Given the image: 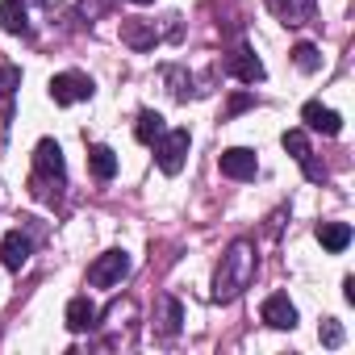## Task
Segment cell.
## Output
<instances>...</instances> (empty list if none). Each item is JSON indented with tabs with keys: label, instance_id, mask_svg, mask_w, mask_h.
Masks as SVG:
<instances>
[{
	"label": "cell",
	"instance_id": "obj_1",
	"mask_svg": "<svg viewBox=\"0 0 355 355\" xmlns=\"http://www.w3.org/2000/svg\"><path fill=\"white\" fill-rule=\"evenodd\" d=\"M255 276V247L247 239H239L226 255H222V268H218V280H214V297L218 301H234Z\"/></svg>",
	"mask_w": 355,
	"mask_h": 355
},
{
	"label": "cell",
	"instance_id": "obj_2",
	"mask_svg": "<svg viewBox=\"0 0 355 355\" xmlns=\"http://www.w3.org/2000/svg\"><path fill=\"white\" fill-rule=\"evenodd\" d=\"M63 180H67L63 150H59L55 138H42V142L34 146V180H30L34 197H38V201H55L59 189H63Z\"/></svg>",
	"mask_w": 355,
	"mask_h": 355
},
{
	"label": "cell",
	"instance_id": "obj_3",
	"mask_svg": "<svg viewBox=\"0 0 355 355\" xmlns=\"http://www.w3.org/2000/svg\"><path fill=\"white\" fill-rule=\"evenodd\" d=\"M155 159H159V167L167 171V175H175L184 167V159H189V146H193V138H189V130H163L155 142Z\"/></svg>",
	"mask_w": 355,
	"mask_h": 355
},
{
	"label": "cell",
	"instance_id": "obj_4",
	"mask_svg": "<svg viewBox=\"0 0 355 355\" xmlns=\"http://www.w3.org/2000/svg\"><path fill=\"white\" fill-rule=\"evenodd\" d=\"M125 276H130V255H125V251H105V255H96L92 268H88V284H92V288H113V284H121Z\"/></svg>",
	"mask_w": 355,
	"mask_h": 355
},
{
	"label": "cell",
	"instance_id": "obj_5",
	"mask_svg": "<svg viewBox=\"0 0 355 355\" xmlns=\"http://www.w3.org/2000/svg\"><path fill=\"white\" fill-rule=\"evenodd\" d=\"M92 80L84 76V71H59L55 80H51V101L55 105H80V101H88L92 96Z\"/></svg>",
	"mask_w": 355,
	"mask_h": 355
},
{
	"label": "cell",
	"instance_id": "obj_6",
	"mask_svg": "<svg viewBox=\"0 0 355 355\" xmlns=\"http://www.w3.org/2000/svg\"><path fill=\"white\" fill-rule=\"evenodd\" d=\"M218 167H222V175H230V180H255L259 159H255V150H247V146H230V150L218 155Z\"/></svg>",
	"mask_w": 355,
	"mask_h": 355
},
{
	"label": "cell",
	"instance_id": "obj_7",
	"mask_svg": "<svg viewBox=\"0 0 355 355\" xmlns=\"http://www.w3.org/2000/svg\"><path fill=\"white\" fill-rule=\"evenodd\" d=\"M259 318H263L272 330H293V326H297V305L288 301V293H272V297H263Z\"/></svg>",
	"mask_w": 355,
	"mask_h": 355
},
{
	"label": "cell",
	"instance_id": "obj_8",
	"mask_svg": "<svg viewBox=\"0 0 355 355\" xmlns=\"http://www.w3.org/2000/svg\"><path fill=\"white\" fill-rule=\"evenodd\" d=\"M30 255H34V239H30V234H21V230H9L5 239H0V263H5V268L21 272V268L30 263Z\"/></svg>",
	"mask_w": 355,
	"mask_h": 355
},
{
	"label": "cell",
	"instance_id": "obj_9",
	"mask_svg": "<svg viewBox=\"0 0 355 355\" xmlns=\"http://www.w3.org/2000/svg\"><path fill=\"white\" fill-rule=\"evenodd\" d=\"M301 121H305V130H313V134H326V138H334V134L343 130V117H338L334 109H326L322 101H309V105L301 109Z\"/></svg>",
	"mask_w": 355,
	"mask_h": 355
},
{
	"label": "cell",
	"instance_id": "obj_10",
	"mask_svg": "<svg viewBox=\"0 0 355 355\" xmlns=\"http://www.w3.org/2000/svg\"><path fill=\"white\" fill-rule=\"evenodd\" d=\"M226 71H230L234 80H243V84H259V80L268 76V71H263V63H259L247 46H239V51L226 59Z\"/></svg>",
	"mask_w": 355,
	"mask_h": 355
},
{
	"label": "cell",
	"instance_id": "obj_11",
	"mask_svg": "<svg viewBox=\"0 0 355 355\" xmlns=\"http://www.w3.org/2000/svg\"><path fill=\"white\" fill-rule=\"evenodd\" d=\"M63 318H67V330H71V334H84V330H92V326H96V318H101V313H96V305H92L88 297H71Z\"/></svg>",
	"mask_w": 355,
	"mask_h": 355
},
{
	"label": "cell",
	"instance_id": "obj_12",
	"mask_svg": "<svg viewBox=\"0 0 355 355\" xmlns=\"http://www.w3.org/2000/svg\"><path fill=\"white\" fill-rule=\"evenodd\" d=\"M0 26H5L9 34H30V9L26 0H0Z\"/></svg>",
	"mask_w": 355,
	"mask_h": 355
},
{
	"label": "cell",
	"instance_id": "obj_13",
	"mask_svg": "<svg viewBox=\"0 0 355 355\" xmlns=\"http://www.w3.org/2000/svg\"><path fill=\"white\" fill-rule=\"evenodd\" d=\"M318 243H322L330 255H338V251L351 247V226H347V222H322V226H318Z\"/></svg>",
	"mask_w": 355,
	"mask_h": 355
},
{
	"label": "cell",
	"instance_id": "obj_14",
	"mask_svg": "<svg viewBox=\"0 0 355 355\" xmlns=\"http://www.w3.org/2000/svg\"><path fill=\"white\" fill-rule=\"evenodd\" d=\"M88 167H92L96 180H113V175H117V155L96 142V146H88Z\"/></svg>",
	"mask_w": 355,
	"mask_h": 355
},
{
	"label": "cell",
	"instance_id": "obj_15",
	"mask_svg": "<svg viewBox=\"0 0 355 355\" xmlns=\"http://www.w3.org/2000/svg\"><path fill=\"white\" fill-rule=\"evenodd\" d=\"M121 38H125L134 51H150V46L159 42L155 26H142V21H125V26H121Z\"/></svg>",
	"mask_w": 355,
	"mask_h": 355
},
{
	"label": "cell",
	"instance_id": "obj_16",
	"mask_svg": "<svg viewBox=\"0 0 355 355\" xmlns=\"http://www.w3.org/2000/svg\"><path fill=\"white\" fill-rule=\"evenodd\" d=\"M163 130H167V125H163V117H159L155 109H142V113H138V121H134V138H138V142H146V146H150Z\"/></svg>",
	"mask_w": 355,
	"mask_h": 355
},
{
	"label": "cell",
	"instance_id": "obj_17",
	"mask_svg": "<svg viewBox=\"0 0 355 355\" xmlns=\"http://www.w3.org/2000/svg\"><path fill=\"white\" fill-rule=\"evenodd\" d=\"M180 322H184V305L175 301V297H167V301H163V318H159V330L171 338V334H180Z\"/></svg>",
	"mask_w": 355,
	"mask_h": 355
},
{
	"label": "cell",
	"instance_id": "obj_18",
	"mask_svg": "<svg viewBox=\"0 0 355 355\" xmlns=\"http://www.w3.org/2000/svg\"><path fill=\"white\" fill-rule=\"evenodd\" d=\"M272 9H276L288 26H297V21H305V13L313 9V0H272Z\"/></svg>",
	"mask_w": 355,
	"mask_h": 355
},
{
	"label": "cell",
	"instance_id": "obj_19",
	"mask_svg": "<svg viewBox=\"0 0 355 355\" xmlns=\"http://www.w3.org/2000/svg\"><path fill=\"white\" fill-rule=\"evenodd\" d=\"M280 142H284V150H288L297 163H305V159L313 155V150H309V138H305V130H284V138H280Z\"/></svg>",
	"mask_w": 355,
	"mask_h": 355
},
{
	"label": "cell",
	"instance_id": "obj_20",
	"mask_svg": "<svg viewBox=\"0 0 355 355\" xmlns=\"http://www.w3.org/2000/svg\"><path fill=\"white\" fill-rule=\"evenodd\" d=\"M293 59H297V67H301V71H318V67H322V55H318V46H313V42H301V46L293 51Z\"/></svg>",
	"mask_w": 355,
	"mask_h": 355
},
{
	"label": "cell",
	"instance_id": "obj_21",
	"mask_svg": "<svg viewBox=\"0 0 355 355\" xmlns=\"http://www.w3.org/2000/svg\"><path fill=\"white\" fill-rule=\"evenodd\" d=\"M318 334H322V343L326 347H343V326H338V318H322V326H318Z\"/></svg>",
	"mask_w": 355,
	"mask_h": 355
},
{
	"label": "cell",
	"instance_id": "obj_22",
	"mask_svg": "<svg viewBox=\"0 0 355 355\" xmlns=\"http://www.w3.org/2000/svg\"><path fill=\"white\" fill-rule=\"evenodd\" d=\"M80 9H84L88 17H101V13L109 9V0H80Z\"/></svg>",
	"mask_w": 355,
	"mask_h": 355
},
{
	"label": "cell",
	"instance_id": "obj_23",
	"mask_svg": "<svg viewBox=\"0 0 355 355\" xmlns=\"http://www.w3.org/2000/svg\"><path fill=\"white\" fill-rule=\"evenodd\" d=\"M247 105H251V96H234V101H230V113H239V109H247Z\"/></svg>",
	"mask_w": 355,
	"mask_h": 355
},
{
	"label": "cell",
	"instance_id": "obj_24",
	"mask_svg": "<svg viewBox=\"0 0 355 355\" xmlns=\"http://www.w3.org/2000/svg\"><path fill=\"white\" fill-rule=\"evenodd\" d=\"M134 5H150V0H134Z\"/></svg>",
	"mask_w": 355,
	"mask_h": 355
}]
</instances>
